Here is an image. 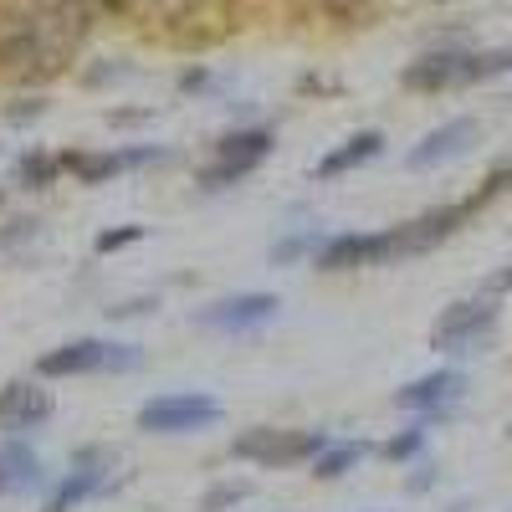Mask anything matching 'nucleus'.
<instances>
[{"mask_svg": "<svg viewBox=\"0 0 512 512\" xmlns=\"http://www.w3.org/2000/svg\"><path fill=\"white\" fill-rule=\"evenodd\" d=\"M461 395H466V374H461V369H431V374L400 384V390H395V410L446 420V415L461 405Z\"/></svg>", "mask_w": 512, "mask_h": 512, "instance_id": "nucleus-11", "label": "nucleus"}, {"mask_svg": "<svg viewBox=\"0 0 512 512\" xmlns=\"http://www.w3.org/2000/svg\"><path fill=\"white\" fill-rule=\"evenodd\" d=\"M318 241H323V236H313V231H292V236L272 241V267H297V262H308V256L318 251Z\"/></svg>", "mask_w": 512, "mask_h": 512, "instance_id": "nucleus-22", "label": "nucleus"}, {"mask_svg": "<svg viewBox=\"0 0 512 512\" xmlns=\"http://www.w3.org/2000/svg\"><path fill=\"white\" fill-rule=\"evenodd\" d=\"M436 482H441V472H436V466H431V461H420V466H415V472L405 477V492H415V497H420V492H431Z\"/></svg>", "mask_w": 512, "mask_h": 512, "instance_id": "nucleus-29", "label": "nucleus"}, {"mask_svg": "<svg viewBox=\"0 0 512 512\" xmlns=\"http://www.w3.org/2000/svg\"><path fill=\"white\" fill-rule=\"evenodd\" d=\"M446 512H466V502H456V507H446Z\"/></svg>", "mask_w": 512, "mask_h": 512, "instance_id": "nucleus-35", "label": "nucleus"}, {"mask_svg": "<svg viewBox=\"0 0 512 512\" xmlns=\"http://www.w3.org/2000/svg\"><path fill=\"white\" fill-rule=\"evenodd\" d=\"M154 113L149 108H108V123L113 128H139V123H149Z\"/></svg>", "mask_w": 512, "mask_h": 512, "instance_id": "nucleus-30", "label": "nucleus"}, {"mask_svg": "<svg viewBox=\"0 0 512 512\" xmlns=\"http://www.w3.org/2000/svg\"><path fill=\"white\" fill-rule=\"evenodd\" d=\"M502 190H512V154L497 159V164L487 169V180H482V195H502Z\"/></svg>", "mask_w": 512, "mask_h": 512, "instance_id": "nucleus-28", "label": "nucleus"}, {"mask_svg": "<svg viewBox=\"0 0 512 512\" xmlns=\"http://www.w3.org/2000/svg\"><path fill=\"white\" fill-rule=\"evenodd\" d=\"M277 313H282L277 292H236V297H221V303L200 308L195 323L216 328V333H256V328H267Z\"/></svg>", "mask_w": 512, "mask_h": 512, "instance_id": "nucleus-12", "label": "nucleus"}, {"mask_svg": "<svg viewBox=\"0 0 512 512\" xmlns=\"http://www.w3.org/2000/svg\"><path fill=\"white\" fill-rule=\"evenodd\" d=\"M272 149H277V134L267 123H236L210 144V164L195 169V185L200 190H231L251 175V169H262L272 159Z\"/></svg>", "mask_w": 512, "mask_h": 512, "instance_id": "nucleus-2", "label": "nucleus"}, {"mask_svg": "<svg viewBox=\"0 0 512 512\" xmlns=\"http://www.w3.org/2000/svg\"><path fill=\"white\" fill-rule=\"evenodd\" d=\"M477 134H482V123L477 118H446V123H436L431 134H425L410 154H405V164L410 169H441V164H451V159H461L466 149L477 144Z\"/></svg>", "mask_w": 512, "mask_h": 512, "instance_id": "nucleus-13", "label": "nucleus"}, {"mask_svg": "<svg viewBox=\"0 0 512 512\" xmlns=\"http://www.w3.org/2000/svg\"><path fill=\"white\" fill-rule=\"evenodd\" d=\"M507 436H512V425H507Z\"/></svg>", "mask_w": 512, "mask_h": 512, "instance_id": "nucleus-37", "label": "nucleus"}, {"mask_svg": "<svg viewBox=\"0 0 512 512\" xmlns=\"http://www.w3.org/2000/svg\"><path fill=\"white\" fill-rule=\"evenodd\" d=\"M36 226H41V221L21 216V221H16L11 231H0V246H21V241H31V236H36Z\"/></svg>", "mask_w": 512, "mask_h": 512, "instance_id": "nucleus-31", "label": "nucleus"}, {"mask_svg": "<svg viewBox=\"0 0 512 512\" xmlns=\"http://www.w3.org/2000/svg\"><path fill=\"white\" fill-rule=\"evenodd\" d=\"M0 210H6V185H0Z\"/></svg>", "mask_w": 512, "mask_h": 512, "instance_id": "nucleus-36", "label": "nucleus"}, {"mask_svg": "<svg viewBox=\"0 0 512 512\" xmlns=\"http://www.w3.org/2000/svg\"><path fill=\"white\" fill-rule=\"evenodd\" d=\"M482 292H487V297H502V292H512V267H502V272H492V277L482 282Z\"/></svg>", "mask_w": 512, "mask_h": 512, "instance_id": "nucleus-33", "label": "nucleus"}, {"mask_svg": "<svg viewBox=\"0 0 512 512\" xmlns=\"http://www.w3.org/2000/svg\"><path fill=\"white\" fill-rule=\"evenodd\" d=\"M369 451H374L369 441H328L308 466H313V477H318V482H338V477H349Z\"/></svg>", "mask_w": 512, "mask_h": 512, "instance_id": "nucleus-18", "label": "nucleus"}, {"mask_svg": "<svg viewBox=\"0 0 512 512\" xmlns=\"http://www.w3.org/2000/svg\"><path fill=\"white\" fill-rule=\"evenodd\" d=\"M384 262H395L390 226L384 231H338V236H323L313 251L318 272H359V267H384Z\"/></svg>", "mask_w": 512, "mask_h": 512, "instance_id": "nucleus-9", "label": "nucleus"}, {"mask_svg": "<svg viewBox=\"0 0 512 512\" xmlns=\"http://www.w3.org/2000/svg\"><path fill=\"white\" fill-rule=\"evenodd\" d=\"M431 425H436L431 415H415V420L405 425V431H395L390 441L379 446V456H384V461H395V466L420 461V456H425V446H431Z\"/></svg>", "mask_w": 512, "mask_h": 512, "instance_id": "nucleus-19", "label": "nucleus"}, {"mask_svg": "<svg viewBox=\"0 0 512 512\" xmlns=\"http://www.w3.org/2000/svg\"><path fill=\"white\" fill-rule=\"evenodd\" d=\"M492 195H466V200H446V205H431V210H420L415 221H400L390 226V241H395V262H405V256H420V251H431L441 241H451L466 221L477 216V210L487 205Z\"/></svg>", "mask_w": 512, "mask_h": 512, "instance_id": "nucleus-5", "label": "nucleus"}, {"mask_svg": "<svg viewBox=\"0 0 512 512\" xmlns=\"http://www.w3.org/2000/svg\"><path fill=\"white\" fill-rule=\"evenodd\" d=\"M144 354L134 344H108V338H72L62 349H47L36 359L41 379H77V374H128L139 369Z\"/></svg>", "mask_w": 512, "mask_h": 512, "instance_id": "nucleus-3", "label": "nucleus"}, {"mask_svg": "<svg viewBox=\"0 0 512 512\" xmlns=\"http://www.w3.org/2000/svg\"><path fill=\"white\" fill-rule=\"evenodd\" d=\"M497 318H502V297H487V292H477V297H466V303H451L441 318H436V328H431V349L436 354H477L487 338L497 333Z\"/></svg>", "mask_w": 512, "mask_h": 512, "instance_id": "nucleus-4", "label": "nucleus"}, {"mask_svg": "<svg viewBox=\"0 0 512 512\" xmlns=\"http://www.w3.org/2000/svg\"><path fill=\"white\" fill-rule=\"evenodd\" d=\"M384 154V134L379 128H359V134H349L344 144H333L318 164H313V180H338V175H354V169L374 164Z\"/></svg>", "mask_w": 512, "mask_h": 512, "instance_id": "nucleus-16", "label": "nucleus"}, {"mask_svg": "<svg viewBox=\"0 0 512 512\" xmlns=\"http://www.w3.org/2000/svg\"><path fill=\"white\" fill-rule=\"evenodd\" d=\"M221 415H226V405L216 395H195V390L154 395L139 405V431L144 436H195L205 425H216Z\"/></svg>", "mask_w": 512, "mask_h": 512, "instance_id": "nucleus-6", "label": "nucleus"}, {"mask_svg": "<svg viewBox=\"0 0 512 512\" xmlns=\"http://www.w3.org/2000/svg\"><path fill=\"white\" fill-rule=\"evenodd\" d=\"M400 88H410V93H451V88H466V47H436V52L415 57L400 72Z\"/></svg>", "mask_w": 512, "mask_h": 512, "instance_id": "nucleus-14", "label": "nucleus"}, {"mask_svg": "<svg viewBox=\"0 0 512 512\" xmlns=\"http://www.w3.org/2000/svg\"><path fill=\"white\" fill-rule=\"evenodd\" d=\"M164 149L159 144H123V149H67L62 154V169H72V175L82 185H108L118 175H128V169H149L159 164Z\"/></svg>", "mask_w": 512, "mask_h": 512, "instance_id": "nucleus-10", "label": "nucleus"}, {"mask_svg": "<svg viewBox=\"0 0 512 512\" xmlns=\"http://www.w3.org/2000/svg\"><path fill=\"white\" fill-rule=\"evenodd\" d=\"M210 88H216V72H210V62L180 72V93H210Z\"/></svg>", "mask_w": 512, "mask_h": 512, "instance_id": "nucleus-27", "label": "nucleus"}, {"mask_svg": "<svg viewBox=\"0 0 512 512\" xmlns=\"http://www.w3.org/2000/svg\"><path fill=\"white\" fill-rule=\"evenodd\" d=\"M144 313H154V297H134V303H118V308H108V318H144Z\"/></svg>", "mask_w": 512, "mask_h": 512, "instance_id": "nucleus-32", "label": "nucleus"}, {"mask_svg": "<svg viewBox=\"0 0 512 512\" xmlns=\"http://www.w3.org/2000/svg\"><path fill=\"white\" fill-rule=\"evenodd\" d=\"M57 410V395L47 390V384H36V379H11V384H0V425L6 431H31V425L41 420H52Z\"/></svg>", "mask_w": 512, "mask_h": 512, "instance_id": "nucleus-15", "label": "nucleus"}, {"mask_svg": "<svg viewBox=\"0 0 512 512\" xmlns=\"http://www.w3.org/2000/svg\"><path fill=\"white\" fill-rule=\"evenodd\" d=\"M57 180H62V154H52V149H26V154L16 159V185L47 190V185H57Z\"/></svg>", "mask_w": 512, "mask_h": 512, "instance_id": "nucleus-20", "label": "nucleus"}, {"mask_svg": "<svg viewBox=\"0 0 512 512\" xmlns=\"http://www.w3.org/2000/svg\"><path fill=\"white\" fill-rule=\"evenodd\" d=\"M103 16H134V0H98Z\"/></svg>", "mask_w": 512, "mask_h": 512, "instance_id": "nucleus-34", "label": "nucleus"}, {"mask_svg": "<svg viewBox=\"0 0 512 512\" xmlns=\"http://www.w3.org/2000/svg\"><path fill=\"white\" fill-rule=\"evenodd\" d=\"M72 62V52L41 26L31 0H0V72L16 82H41L57 77Z\"/></svg>", "mask_w": 512, "mask_h": 512, "instance_id": "nucleus-1", "label": "nucleus"}, {"mask_svg": "<svg viewBox=\"0 0 512 512\" xmlns=\"http://www.w3.org/2000/svg\"><path fill=\"white\" fill-rule=\"evenodd\" d=\"M47 98H36V93H26V98H16V103H6V123L11 128H26V123H36V118H47Z\"/></svg>", "mask_w": 512, "mask_h": 512, "instance_id": "nucleus-25", "label": "nucleus"}, {"mask_svg": "<svg viewBox=\"0 0 512 512\" xmlns=\"http://www.w3.org/2000/svg\"><path fill=\"white\" fill-rule=\"evenodd\" d=\"M41 482H47V466H41V456L21 436L0 446V492L21 497V492H36Z\"/></svg>", "mask_w": 512, "mask_h": 512, "instance_id": "nucleus-17", "label": "nucleus"}, {"mask_svg": "<svg viewBox=\"0 0 512 512\" xmlns=\"http://www.w3.org/2000/svg\"><path fill=\"white\" fill-rule=\"evenodd\" d=\"M128 72H134L128 62H118V57H103L98 67H88V72H82V82H88V88H108V82H118V77H128Z\"/></svg>", "mask_w": 512, "mask_h": 512, "instance_id": "nucleus-26", "label": "nucleus"}, {"mask_svg": "<svg viewBox=\"0 0 512 512\" xmlns=\"http://www.w3.org/2000/svg\"><path fill=\"white\" fill-rule=\"evenodd\" d=\"M328 446L323 431H282V425H251L231 441V456L236 461H251V466H297V461H313L318 451Z\"/></svg>", "mask_w": 512, "mask_h": 512, "instance_id": "nucleus-7", "label": "nucleus"}, {"mask_svg": "<svg viewBox=\"0 0 512 512\" xmlns=\"http://www.w3.org/2000/svg\"><path fill=\"white\" fill-rule=\"evenodd\" d=\"M246 497H251V482H221V487H210L200 497V512H226V507H236Z\"/></svg>", "mask_w": 512, "mask_h": 512, "instance_id": "nucleus-23", "label": "nucleus"}, {"mask_svg": "<svg viewBox=\"0 0 512 512\" xmlns=\"http://www.w3.org/2000/svg\"><path fill=\"white\" fill-rule=\"evenodd\" d=\"M144 236H149V226H134V221H128V226H113V231L98 236V256H113V251H123V246H139Z\"/></svg>", "mask_w": 512, "mask_h": 512, "instance_id": "nucleus-24", "label": "nucleus"}, {"mask_svg": "<svg viewBox=\"0 0 512 512\" xmlns=\"http://www.w3.org/2000/svg\"><path fill=\"white\" fill-rule=\"evenodd\" d=\"M113 472V451L108 446H77L72 451V472H62L47 492V502H41V512H72L77 502H88L98 492H113L118 482L108 477Z\"/></svg>", "mask_w": 512, "mask_h": 512, "instance_id": "nucleus-8", "label": "nucleus"}, {"mask_svg": "<svg viewBox=\"0 0 512 512\" xmlns=\"http://www.w3.org/2000/svg\"><path fill=\"white\" fill-rule=\"evenodd\" d=\"M205 11V0H134V16L159 21V26H185Z\"/></svg>", "mask_w": 512, "mask_h": 512, "instance_id": "nucleus-21", "label": "nucleus"}]
</instances>
